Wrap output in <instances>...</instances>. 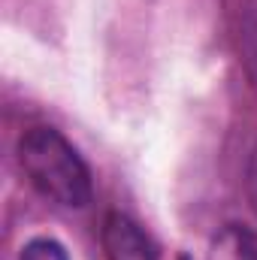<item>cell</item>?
Instances as JSON below:
<instances>
[{"mask_svg": "<svg viewBox=\"0 0 257 260\" xmlns=\"http://www.w3.org/2000/svg\"><path fill=\"white\" fill-rule=\"evenodd\" d=\"M18 164L43 197L70 209L91 203V170L61 130L46 124L24 130L18 139Z\"/></svg>", "mask_w": 257, "mask_h": 260, "instance_id": "1", "label": "cell"}, {"mask_svg": "<svg viewBox=\"0 0 257 260\" xmlns=\"http://www.w3.org/2000/svg\"><path fill=\"white\" fill-rule=\"evenodd\" d=\"M100 242H103L106 260H157L154 239L121 212H109L103 218Z\"/></svg>", "mask_w": 257, "mask_h": 260, "instance_id": "2", "label": "cell"}, {"mask_svg": "<svg viewBox=\"0 0 257 260\" xmlns=\"http://www.w3.org/2000/svg\"><path fill=\"white\" fill-rule=\"evenodd\" d=\"M191 260V257H182ZM206 260H257V236L239 224H227L209 245Z\"/></svg>", "mask_w": 257, "mask_h": 260, "instance_id": "3", "label": "cell"}, {"mask_svg": "<svg viewBox=\"0 0 257 260\" xmlns=\"http://www.w3.org/2000/svg\"><path fill=\"white\" fill-rule=\"evenodd\" d=\"M239 49L242 61L251 76V85L257 91V0H245L239 12Z\"/></svg>", "mask_w": 257, "mask_h": 260, "instance_id": "4", "label": "cell"}, {"mask_svg": "<svg viewBox=\"0 0 257 260\" xmlns=\"http://www.w3.org/2000/svg\"><path fill=\"white\" fill-rule=\"evenodd\" d=\"M18 260H70L67 254V248L58 242V239H30L24 248H21V254Z\"/></svg>", "mask_w": 257, "mask_h": 260, "instance_id": "5", "label": "cell"}, {"mask_svg": "<svg viewBox=\"0 0 257 260\" xmlns=\"http://www.w3.org/2000/svg\"><path fill=\"white\" fill-rule=\"evenodd\" d=\"M245 185H248L251 209H254V215H257V145L251 148V157H248V179H245Z\"/></svg>", "mask_w": 257, "mask_h": 260, "instance_id": "6", "label": "cell"}]
</instances>
